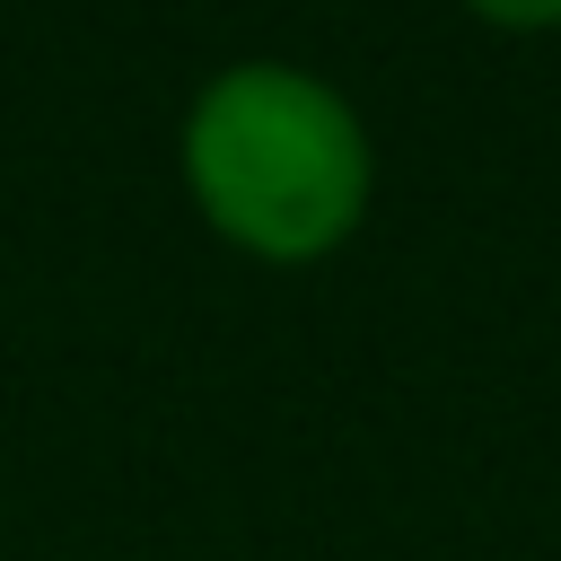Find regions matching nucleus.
Wrapping results in <instances>:
<instances>
[{
  "mask_svg": "<svg viewBox=\"0 0 561 561\" xmlns=\"http://www.w3.org/2000/svg\"><path fill=\"white\" fill-rule=\"evenodd\" d=\"M482 26H508V35H552L561 26V0H465Z\"/></svg>",
  "mask_w": 561,
  "mask_h": 561,
  "instance_id": "nucleus-2",
  "label": "nucleus"
},
{
  "mask_svg": "<svg viewBox=\"0 0 561 561\" xmlns=\"http://www.w3.org/2000/svg\"><path fill=\"white\" fill-rule=\"evenodd\" d=\"M175 167L202 228L254 263H324L359 237L377 184L359 105L298 61H228L184 105Z\"/></svg>",
  "mask_w": 561,
  "mask_h": 561,
  "instance_id": "nucleus-1",
  "label": "nucleus"
}]
</instances>
